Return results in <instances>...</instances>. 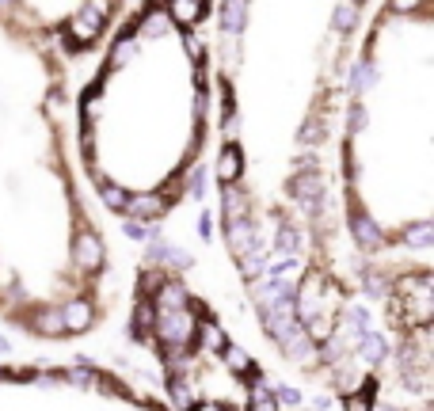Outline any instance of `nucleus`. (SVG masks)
<instances>
[{"mask_svg": "<svg viewBox=\"0 0 434 411\" xmlns=\"http://www.w3.org/2000/svg\"><path fill=\"white\" fill-rule=\"evenodd\" d=\"M191 335H195V320H191L187 309L183 313H164V324H160V339L164 343H187Z\"/></svg>", "mask_w": 434, "mask_h": 411, "instance_id": "nucleus-1", "label": "nucleus"}, {"mask_svg": "<svg viewBox=\"0 0 434 411\" xmlns=\"http://www.w3.org/2000/svg\"><path fill=\"white\" fill-rule=\"evenodd\" d=\"M96 16H99V12H96V8H88L80 19H73V42H76V46H88V42L99 34L103 19H96Z\"/></svg>", "mask_w": 434, "mask_h": 411, "instance_id": "nucleus-2", "label": "nucleus"}, {"mask_svg": "<svg viewBox=\"0 0 434 411\" xmlns=\"http://www.w3.org/2000/svg\"><path fill=\"white\" fill-rule=\"evenodd\" d=\"M99 259H103L99 240L91 236V232H80V236H76V263H80V267H96Z\"/></svg>", "mask_w": 434, "mask_h": 411, "instance_id": "nucleus-3", "label": "nucleus"}, {"mask_svg": "<svg viewBox=\"0 0 434 411\" xmlns=\"http://www.w3.org/2000/svg\"><path fill=\"white\" fill-rule=\"evenodd\" d=\"M294 195L312 210V206H316V198H320V175L316 172H305L301 179H294Z\"/></svg>", "mask_w": 434, "mask_h": 411, "instance_id": "nucleus-4", "label": "nucleus"}, {"mask_svg": "<svg viewBox=\"0 0 434 411\" xmlns=\"http://www.w3.org/2000/svg\"><path fill=\"white\" fill-rule=\"evenodd\" d=\"M61 320H65V328H73V331H80V328H88V320H91V304L88 301H73L61 313Z\"/></svg>", "mask_w": 434, "mask_h": 411, "instance_id": "nucleus-5", "label": "nucleus"}, {"mask_svg": "<svg viewBox=\"0 0 434 411\" xmlns=\"http://www.w3.org/2000/svg\"><path fill=\"white\" fill-rule=\"evenodd\" d=\"M217 175H221L225 183H232V179L240 175V148H237V145H225L221 164H217Z\"/></svg>", "mask_w": 434, "mask_h": 411, "instance_id": "nucleus-6", "label": "nucleus"}, {"mask_svg": "<svg viewBox=\"0 0 434 411\" xmlns=\"http://www.w3.org/2000/svg\"><path fill=\"white\" fill-rule=\"evenodd\" d=\"M362 358H366V362H381V358H385V339L362 335Z\"/></svg>", "mask_w": 434, "mask_h": 411, "instance_id": "nucleus-7", "label": "nucleus"}, {"mask_svg": "<svg viewBox=\"0 0 434 411\" xmlns=\"http://www.w3.org/2000/svg\"><path fill=\"white\" fill-rule=\"evenodd\" d=\"M354 232H358V240H362V244H377V240H381V236H377V229H373V225H369V217H362V214H354Z\"/></svg>", "mask_w": 434, "mask_h": 411, "instance_id": "nucleus-8", "label": "nucleus"}, {"mask_svg": "<svg viewBox=\"0 0 434 411\" xmlns=\"http://www.w3.org/2000/svg\"><path fill=\"white\" fill-rule=\"evenodd\" d=\"M34 328L46 331V335H61V331H65V324H61V316H58V313H42L39 320H34Z\"/></svg>", "mask_w": 434, "mask_h": 411, "instance_id": "nucleus-9", "label": "nucleus"}, {"mask_svg": "<svg viewBox=\"0 0 434 411\" xmlns=\"http://www.w3.org/2000/svg\"><path fill=\"white\" fill-rule=\"evenodd\" d=\"M133 210H138V214H145V217H153V214H164L168 202H164V198H153V195H149V198H138V202H133Z\"/></svg>", "mask_w": 434, "mask_h": 411, "instance_id": "nucleus-10", "label": "nucleus"}, {"mask_svg": "<svg viewBox=\"0 0 434 411\" xmlns=\"http://www.w3.org/2000/svg\"><path fill=\"white\" fill-rule=\"evenodd\" d=\"M168 12H172V16H180V23H195V19L206 12V4H172Z\"/></svg>", "mask_w": 434, "mask_h": 411, "instance_id": "nucleus-11", "label": "nucleus"}, {"mask_svg": "<svg viewBox=\"0 0 434 411\" xmlns=\"http://www.w3.org/2000/svg\"><path fill=\"white\" fill-rule=\"evenodd\" d=\"M404 240H408L411 247H431V225H415V229H408L404 232Z\"/></svg>", "mask_w": 434, "mask_h": 411, "instance_id": "nucleus-12", "label": "nucleus"}, {"mask_svg": "<svg viewBox=\"0 0 434 411\" xmlns=\"http://www.w3.org/2000/svg\"><path fill=\"white\" fill-rule=\"evenodd\" d=\"M103 202L111 206V210H126V206H130V198H126L122 187H111V183H107V187H103Z\"/></svg>", "mask_w": 434, "mask_h": 411, "instance_id": "nucleus-13", "label": "nucleus"}, {"mask_svg": "<svg viewBox=\"0 0 434 411\" xmlns=\"http://www.w3.org/2000/svg\"><path fill=\"white\" fill-rule=\"evenodd\" d=\"M229 240H232V247H237V252H248V225L244 221H232Z\"/></svg>", "mask_w": 434, "mask_h": 411, "instance_id": "nucleus-14", "label": "nucleus"}, {"mask_svg": "<svg viewBox=\"0 0 434 411\" xmlns=\"http://www.w3.org/2000/svg\"><path fill=\"white\" fill-rule=\"evenodd\" d=\"M225 362H229V370H237V373H248V370H252L248 354H244V351H237V346H232V351L225 354Z\"/></svg>", "mask_w": 434, "mask_h": 411, "instance_id": "nucleus-15", "label": "nucleus"}, {"mask_svg": "<svg viewBox=\"0 0 434 411\" xmlns=\"http://www.w3.org/2000/svg\"><path fill=\"white\" fill-rule=\"evenodd\" d=\"M252 400H255V411H279V403L270 400L267 388H252Z\"/></svg>", "mask_w": 434, "mask_h": 411, "instance_id": "nucleus-16", "label": "nucleus"}, {"mask_svg": "<svg viewBox=\"0 0 434 411\" xmlns=\"http://www.w3.org/2000/svg\"><path fill=\"white\" fill-rule=\"evenodd\" d=\"M373 76H377V69L373 65H369V61H362V65H358V73H354V88H369V80H373Z\"/></svg>", "mask_w": 434, "mask_h": 411, "instance_id": "nucleus-17", "label": "nucleus"}, {"mask_svg": "<svg viewBox=\"0 0 434 411\" xmlns=\"http://www.w3.org/2000/svg\"><path fill=\"white\" fill-rule=\"evenodd\" d=\"M274 247H279V252H294L297 247V236H294V229H279V236H274Z\"/></svg>", "mask_w": 434, "mask_h": 411, "instance_id": "nucleus-18", "label": "nucleus"}, {"mask_svg": "<svg viewBox=\"0 0 434 411\" xmlns=\"http://www.w3.org/2000/svg\"><path fill=\"white\" fill-rule=\"evenodd\" d=\"M225 27H229V31H240V16H244V4H229V8H225Z\"/></svg>", "mask_w": 434, "mask_h": 411, "instance_id": "nucleus-19", "label": "nucleus"}, {"mask_svg": "<svg viewBox=\"0 0 434 411\" xmlns=\"http://www.w3.org/2000/svg\"><path fill=\"white\" fill-rule=\"evenodd\" d=\"M244 274H248V278H259V274H263V255H248V259H244Z\"/></svg>", "mask_w": 434, "mask_h": 411, "instance_id": "nucleus-20", "label": "nucleus"}, {"mask_svg": "<svg viewBox=\"0 0 434 411\" xmlns=\"http://www.w3.org/2000/svg\"><path fill=\"white\" fill-rule=\"evenodd\" d=\"M145 31H149V34H160V31H168V16H149Z\"/></svg>", "mask_w": 434, "mask_h": 411, "instance_id": "nucleus-21", "label": "nucleus"}, {"mask_svg": "<svg viewBox=\"0 0 434 411\" xmlns=\"http://www.w3.org/2000/svg\"><path fill=\"white\" fill-rule=\"evenodd\" d=\"M149 324H153V309H149V304H141V309H138V331H145Z\"/></svg>", "mask_w": 434, "mask_h": 411, "instance_id": "nucleus-22", "label": "nucleus"}, {"mask_svg": "<svg viewBox=\"0 0 434 411\" xmlns=\"http://www.w3.org/2000/svg\"><path fill=\"white\" fill-rule=\"evenodd\" d=\"M126 232H130L133 240H145V236H149V232H145V225H141V221H126Z\"/></svg>", "mask_w": 434, "mask_h": 411, "instance_id": "nucleus-23", "label": "nucleus"}, {"mask_svg": "<svg viewBox=\"0 0 434 411\" xmlns=\"http://www.w3.org/2000/svg\"><path fill=\"white\" fill-rule=\"evenodd\" d=\"M347 411H369L366 396H351V400H347Z\"/></svg>", "mask_w": 434, "mask_h": 411, "instance_id": "nucleus-24", "label": "nucleus"}, {"mask_svg": "<svg viewBox=\"0 0 434 411\" xmlns=\"http://www.w3.org/2000/svg\"><path fill=\"white\" fill-rule=\"evenodd\" d=\"M297 400H301V396H297L294 388H282V392H279V400H274V403H297Z\"/></svg>", "mask_w": 434, "mask_h": 411, "instance_id": "nucleus-25", "label": "nucleus"}, {"mask_svg": "<svg viewBox=\"0 0 434 411\" xmlns=\"http://www.w3.org/2000/svg\"><path fill=\"white\" fill-rule=\"evenodd\" d=\"M191 187H195V195H202V187H206V175H202V172H195V183H191Z\"/></svg>", "mask_w": 434, "mask_h": 411, "instance_id": "nucleus-26", "label": "nucleus"}, {"mask_svg": "<svg viewBox=\"0 0 434 411\" xmlns=\"http://www.w3.org/2000/svg\"><path fill=\"white\" fill-rule=\"evenodd\" d=\"M198 411H221L217 403H198Z\"/></svg>", "mask_w": 434, "mask_h": 411, "instance_id": "nucleus-27", "label": "nucleus"}, {"mask_svg": "<svg viewBox=\"0 0 434 411\" xmlns=\"http://www.w3.org/2000/svg\"><path fill=\"white\" fill-rule=\"evenodd\" d=\"M0 351H8V339H4V335H0Z\"/></svg>", "mask_w": 434, "mask_h": 411, "instance_id": "nucleus-28", "label": "nucleus"}, {"mask_svg": "<svg viewBox=\"0 0 434 411\" xmlns=\"http://www.w3.org/2000/svg\"><path fill=\"white\" fill-rule=\"evenodd\" d=\"M377 411H393V408H377Z\"/></svg>", "mask_w": 434, "mask_h": 411, "instance_id": "nucleus-29", "label": "nucleus"}]
</instances>
